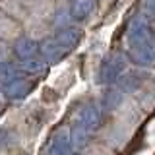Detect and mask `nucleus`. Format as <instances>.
I'll return each instance as SVG.
<instances>
[{
  "instance_id": "obj_1",
  "label": "nucleus",
  "mask_w": 155,
  "mask_h": 155,
  "mask_svg": "<svg viewBox=\"0 0 155 155\" xmlns=\"http://www.w3.org/2000/svg\"><path fill=\"white\" fill-rule=\"evenodd\" d=\"M126 56L136 66L155 64V43L151 37V27L143 18L132 19L126 31Z\"/></svg>"
},
{
  "instance_id": "obj_2",
  "label": "nucleus",
  "mask_w": 155,
  "mask_h": 155,
  "mask_svg": "<svg viewBox=\"0 0 155 155\" xmlns=\"http://www.w3.org/2000/svg\"><path fill=\"white\" fill-rule=\"evenodd\" d=\"M122 74H124V56L122 54H109L99 66L97 81L101 85H114Z\"/></svg>"
},
{
  "instance_id": "obj_3",
  "label": "nucleus",
  "mask_w": 155,
  "mask_h": 155,
  "mask_svg": "<svg viewBox=\"0 0 155 155\" xmlns=\"http://www.w3.org/2000/svg\"><path fill=\"white\" fill-rule=\"evenodd\" d=\"M103 120H105V109L97 103H85L84 107L80 109L78 113V122L84 124L89 132H95L103 126Z\"/></svg>"
},
{
  "instance_id": "obj_4",
  "label": "nucleus",
  "mask_w": 155,
  "mask_h": 155,
  "mask_svg": "<svg viewBox=\"0 0 155 155\" xmlns=\"http://www.w3.org/2000/svg\"><path fill=\"white\" fill-rule=\"evenodd\" d=\"M68 52H70V51H66V48L62 47L54 37H48V39L39 41V56H41L43 60H47L48 64H51V62L62 60Z\"/></svg>"
},
{
  "instance_id": "obj_5",
  "label": "nucleus",
  "mask_w": 155,
  "mask_h": 155,
  "mask_svg": "<svg viewBox=\"0 0 155 155\" xmlns=\"http://www.w3.org/2000/svg\"><path fill=\"white\" fill-rule=\"evenodd\" d=\"M72 149H74V145H72V140H70V130H58V132H54L47 145L48 155H70Z\"/></svg>"
},
{
  "instance_id": "obj_6",
  "label": "nucleus",
  "mask_w": 155,
  "mask_h": 155,
  "mask_svg": "<svg viewBox=\"0 0 155 155\" xmlns=\"http://www.w3.org/2000/svg\"><path fill=\"white\" fill-rule=\"evenodd\" d=\"M31 81L27 78H18V80H10L2 84V93L8 97V99L16 101V99H23L29 91H31Z\"/></svg>"
},
{
  "instance_id": "obj_7",
  "label": "nucleus",
  "mask_w": 155,
  "mask_h": 155,
  "mask_svg": "<svg viewBox=\"0 0 155 155\" xmlns=\"http://www.w3.org/2000/svg\"><path fill=\"white\" fill-rule=\"evenodd\" d=\"M14 54L19 58V62L39 56V41H35L31 37H19L14 43Z\"/></svg>"
},
{
  "instance_id": "obj_8",
  "label": "nucleus",
  "mask_w": 155,
  "mask_h": 155,
  "mask_svg": "<svg viewBox=\"0 0 155 155\" xmlns=\"http://www.w3.org/2000/svg\"><path fill=\"white\" fill-rule=\"evenodd\" d=\"M145 80V74L140 70H130V72H124L120 76V80L116 81V87H118L122 93H132V91L140 89Z\"/></svg>"
},
{
  "instance_id": "obj_9",
  "label": "nucleus",
  "mask_w": 155,
  "mask_h": 155,
  "mask_svg": "<svg viewBox=\"0 0 155 155\" xmlns=\"http://www.w3.org/2000/svg\"><path fill=\"white\" fill-rule=\"evenodd\" d=\"M54 39L66 48V51H72V48H74L78 43H80L81 31H80L78 27H70V25H68V27H60V29L54 33Z\"/></svg>"
},
{
  "instance_id": "obj_10",
  "label": "nucleus",
  "mask_w": 155,
  "mask_h": 155,
  "mask_svg": "<svg viewBox=\"0 0 155 155\" xmlns=\"http://www.w3.org/2000/svg\"><path fill=\"white\" fill-rule=\"evenodd\" d=\"M95 8V0H72L70 4V18L72 19H85L93 12Z\"/></svg>"
},
{
  "instance_id": "obj_11",
  "label": "nucleus",
  "mask_w": 155,
  "mask_h": 155,
  "mask_svg": "<svg viewBox=\"0 0 155 155\" xmlns=\"http://www.w3.org/2000/svg\"><path fill=\"white\" fill-rule=\"evenodd\" d=\"M19 68L25 76H39L48 68V62L43 60L41 56H35V58H29V60H23L19 62Z\"/></svg>"
},
{
  "instance_id": "obj_12",
  "label": "nucleus",
  "mask_w": 155,
  "mask_h": 155,
  "mask_svg": "<svg viewBox=\"0 0 155 155\" xmlns=\"http://www.w3.org/2000/svg\"><path fill=\"white\" fill-rule=\"evenodd\" d=\"M89 136H91V132L80 122H76L72 126V130H70V140H72V145H74L76 149L85 147L87 142H89Z\"/></svg>"
},
{
  "instance_id": "obj_13",
  "label": "nucleus",
  "mask_w": 155,
  "mask_h": 155,
  "mask_svg": "<svg viewBox=\"0 0 155 155\" xmlns=\"http://www.w3.org/2000/svg\"><path fill=\"white\" fill-rule=\"evenodd\" d=\"M122 91L118 89V87H113V89H109L105 93V99H103V109L105 110H113L116 109L120 103H122Z\"/></svg>"
},
{
  "instance_id": "obj_14",
  "label": "nucleus",
  "mask_w": 155,
  "mask_h": 155,
  "mask_svg": "<svg viewBox=\"0 0 155 155\" xmlns=\"http://www.w3.org/2000/svg\"><path fill=\"white\" fill-rule=\"evenodd\" d=\"M145 14L155 19V0H145Z\"/></svg>"
},
{
  "instance_id": "obj_15",
  "label": "nucleus",
  "mask_w": 155,
  "mask_h": 155,
  "mask_svg": "<svg viewBox=\"0 0 155 155\" xmlns=\"http://www.w3.org/2000/svg\"><path fill=\"white\" fill-rule=\"evenodd\" d=\"M6 143H10V134L8 130L0 128V145H6Z\"/></svg>"
},
{
  "instance_id": "obj_16",
  "label": "nucleus",
  "mask_w": 155,
  "mask_h": 155,
  "mask_svg": "<svg viewBox=\"0 0 155 155\" xmlns=\"http://www.w3.org/2000/svg\"><path fill=\"white\" fill-rule=\"evenodd\" d=\"M70 155H84V153H81V151H72Z\"/></svg>"
},
{
  "instance_id": "obj_17",
  "label": "nucleus",
  "mask_w": 155,
  "mask_h": 155,
  "mask_svg": "<svg viewBox=\"0 0 155 155\" xmlns=\"http://www.w3.org/2000/svg\"><path fill=\"white\" fill-rule=\"evenodd\" d=\"M151 37H153V43H155V27L151 29Z\"/></svg>"
},
{
  "instance_id": "obj_18",
  "label": "nucleus",
  "mask_w": 155,
  "mask_h": 155,
  "mask_svg": "<svg viewBox=\"0 0 155 155\" xmlns=\"http://www.w3.org/2000/svg\"><path fill=\"white\" fill-rule=\"evenodd\" d=\"M2 66H4V64H2V62H0V72H2Z\"/></svg>"
}]
</instances>
